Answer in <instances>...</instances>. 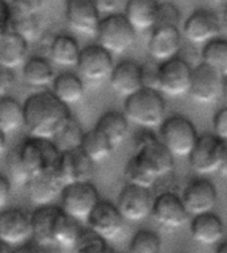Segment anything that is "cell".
Returning <instances> with one entry per match:
<instances>
[{"instance_id":"cell-1","label":"cell","mask_w":227,"mask_h":253,"mask_svg":"<svg viewBox=\"0 0 227 253\" xmlns=\"http://www.w3.org/2000/svg\"><path fill=\"white\" fill-rule=\"evenodd\" d=\"M70 117L69 108L51 91H36L23 104V127L32 138L52 141Z\"/></svg>"},{"instance_id":"cell-2","label":"cell","mask_w":227,"mask_h":253,"mask_svg":"<svg viewBox=\"0 0 227 253\" xmlns=\"http://www.w3.org/2000/svg\"><path fill=\"white\" fill-rule=\"evenodd\" d=\"M122 113L129 122L145 129H153L165 120L166 102L157 89L144 86L126 97Z\"/></svg>"},{"instance_id":"cell-3","label":"cell","mask_w":227,"mask_h":253,"mask_svg":"<svg viewBox=\"0 0 227 253\" xmlns=\"http://www.w3.org/2000/svg\"><path fill=\"white\" fill-rule=\"evenodd\" d=\"M189 163L199 175L218 172L222 176L227 174V145L214 134L198 135L194 147L189 154Z\"/></svg>"},{"instance_id":"cell-4","label":"cell","mask_w":227,"mask_h":253,"mask_svg":"<svg viewBox=\"0 0 227 253\" xmlns=\"http://www.w3.org/2000/svg\"><path fill=\"white\" fill-rule=\"evenodd\" d=\"M160 127V142L165 146L173 158L189 157L195 142L198 139V133L194 124L189 118L181 114L165 117Z\"/></svg>"},{"instance_id":"cell-5","label":"cell","mask_w":227,"mask_h":253,"mask_svg":"<svg viewBox=\"0 0 227 253\" xmlns=\"http://www.w3.org/2000/svg\"><path fill=\"white\" fill-rule=\"evenodd\" d=\"M133 158L156 179L166 176L174 169L173 155L154 134L149 131H142L136 137V154Z\"/></svg>"},{"instance_id":"cell-6","label":"cell","mask_w":227,"mask_h":253,"mask_svg":"<svg viewBox=\"0 0 227 253\" xmlns=\"http://www.w3.org/2000/svg\"><path fill=\"white\" fill-rule=\"evenodd\" d=\"M136 31L122 13H113L100 20L96 38L97 45L111 54H122L136 42Z\"/></svg>"},{"instance_id":"cell-7","label":"cell","mask_w":227,"mask_h":253,"mask_svg":"<svg viewBox=\"0 0 227 253\" xmlns=\"http://www.w3.org/2000/svg\"><path fill=\"white\" fill-rule=\"evenodd\" d=\"M191 67L181 57H173L161 62L154 73V85L160 93L169 97L189 94Z\"/></svg>"},{"instance_id":"cell-8","label":"cell","mask_w":227,"mask_h":253,"mask_svg":"<svg viewBox=\"0 0 227 253\" xmlns=\"http://www.w3.org/2000/svg\"><path fill=\"white\" fill-rule=\"evenodd\" d=\"M61 211L77 221H85L100 202L99 191L91 182H81L62 187Z\"/></svg>"},{"instance_id":"cell-9","label":"cell","mask_w":227,"mask_h":253,"mask_svg":"<svg viewBox=\"0 0 227 253\" xmlns=\"http://www.w3.org/2000/svg\"><path fill=\"white\" fill-rule=\"evenodd\" d=\"M19 147L23 162L31 176L51 172L57 165L60 151L51 139L31 137Z\"/></svg>"},{"instance_id":"cell-10","label":"cell","mask_w":227,"mask_h":253,"mask_svg":"<svg viewBox=\"0 0 227 253\" xmlns=\"http://www.w3.org/2000/svg\"><path fill=\"white\" fill-rule=\"evenodd\" d=\"M225 77L218 71L199 64L191 71L189 94L198 104H213L222 94Z\"/></svg>"},{"instance_id":"cell-11","label":"cell","mask_w":227,"mask_h":253,"mask_svg":"<svg viewBox=\"0 0 227 253\" xmlns=\"http://www.w3.org/2000/svg\"><path fill=\"white\" fill-rule=\"evenodd\" d=\"M113 67L114 64L112 54L97 44L85 46L80 50L79 61L76 64L80 79L89 83H99L108 79Z\"/></svg>"},{"instance_id":"cell-12","label":"cell","mask_w":227,"mask_h":253,"mask_svg":"<svg viewBox=\"0 0 227 253\" xmlns=\"http://www.w3.org/2000/svg\"><path fill=\"white\" fill-rule=\"evenodd\" d=\"M150 215L164 228L177 229L187 223L189 213L182 203L181 196L174 192H162L153 199Z\"/></svg>"},{"instance_id":"cell-13","label":"cell","mask_w":227,"mask_h":253,"mask_svg":"<svg viewBox=\"0 0 227 253\" xmlns=\"http://www.w3.org/2000/svg\"><path fill=\"white\" fill-rule=\"evenodd\" d=\"M85 221L92 232L105 241H109L114 240L122 232L125 220L117 210L116 204L108 200H100Z\"/></svg>"},{"instance_id":"cell-14","label":"cell","mask_w":227,"mask_h":253,"mask_svg":"<svg viewBox=\"0 0 227 253\" xmlns=\"http://www.w3.org/2000/svg\"><path fill=\"white\" fill-rule=\"evenodd\" d=\"M221 32V19L207 8L195 9L183 24V35L193 44H206L218 38Z\"/></svg>"},{"instance_id":"cell-15","label":"cell","mask_w":227,"mask_h":253,"mask_svg":"<svg viewBox=\"0 0 227 253\" xmlns=\"http://www.w3.org/2000/svg\"><path fill=\"white\" fill-rule=\"evenodd\" d=\"M93 163L80 149L60 153L57 165L55 167L56 178L62 187L73 183L89 182Z\"/></svg>"},{"instance_id":"cell-16","label":"cell","mask_w":227,"mask_h":253,"mask_svg":"<svg viewBox=\"0 0 227 253\" xmlns=\"http://www.w3.org/2000/svg\"><path fill=\"white\" fill-rule=\"evenodd\" d=\"M153 198L148 188L137 186H126L117 196L116 207L124 220L141 221L150 215Z\"/></svg>"},{"instance_id":"cell-17","label":"cell","mask_w":227,"mask_h":253,"mask_svg":"<svg viewBox=\"0 0 227 253\" xmlns=\"http://www.w3.org/2000/svg\"><path fill=\"white\" fill-rule=\"evenodd\" d=\"M218 199L217 188L206 178H195L187 183L181 200L189 215L197 216L211 212Z\"/></svg>"},{"instance_id":"cell-18","label":"cell","mask_w":227,"mask_h":253,"mask_svg":"<svg viewBox=\"0 0 227 253\" xmlns=\"http://www.w3.org/2000/svg\"><path fill=\"white\" fill-rule=\"evenodd\" d=\"M31 237V217L20 208H8L0 212V241L9 245H21Z\"/></svg>"},{"instance_id":"cell-19","label":"cell","mask_w":227,"mask_h":253,"mask_svg":"<svg viewBox=\"0 0 227 253\" xmlns=\"http://www.w3.org/2000/svg\"><path fill=\"white\" fill-rule=\"evenodd\" d=\"M109 80L113 90L129 97L145 86V71L138 62L124 60L113 67Z\"/></svg>"},{"instance_id":"cell-20","label":"cell","mask_w":227,"mask_h":253,"mask_svg":"<svg viewBox=\"0 0 227 253\" xmlns=\"http://www.w3.org/2000/svg\"><path fill=\"white\" fill-rule=\"evenodd\" d=\"M65 17L74 31L87 36H96L101 20L93 0H66Z\"/></svg>"},{"instance_id":"cell-21","label":"cell","mask_w":227,"mask_h":253,"mask_svg":"<svg viewBox=\"0 0 227 253\" xmlns=\"http://www.w3.org/2000/svg\"><path fill=\"white\" fill-rule=\"evenodd\" d=\"M182 46L179 29L175 27H156L149 40V53L160 62L177 57Z\"/></svg>"},{"instance_id":"cell-22","label":"cell","mask_w":227,"mask_h":253,"mask_svg":"<svg viewBox=\"0 0 227 253\" xmlns=\"http://www.w3.org/2000/svg\"><path fill=\"white\" fill-rule=\"evenodd\" d=\"M191 237L202 245H215L222 243L225 224L214 212H206L193 217L190 223Z\"/></svg>"},{"instance_id":"cell-23","label":"cell","mask_w":227,"mask_h":253,"mask_svg":"<svg viewBox=\"0 0 227 253\" xmlns=\"http://www.w3.org/2000/svg\"><path fill=\"white\" fill-rule=\"evenodd\" d=\"M25 187L28 190L29 199L37 207L51 206L62 190V186L56 178L55 170L31 176Z\"/></svg>"},{"instance_id":"cell-24","label":"cell","mask_w":227,"mask_h":253,"mask_svg":"<svg viewBox=\"0 0 227 253\" xmlns=\"http://www.w3.org/2000/svg\"><path fill=\"white\" fill-rule=\"evenodd\" d=\"M158 0H128L122 13L136 32L153 29L157 17Z\"/></svg>"},{"instance_id":"cell-25","label":"cell","mask_w":227,"mask_h":253,"mask_svg":"<svg viewBox=\"0 0 227 253\" xmlns=\"http://www.w3.org/2000/svg\"><path fill=\"white\" fill-rule=\"evenodd\" d=\"M61 211L56 206H43L35 210L31 217V236H33L39 247H51L52 241V229L55 220Z\"/></svg>"},{"instance_id":"cell-26","label":"cell","mask_w":227,"mask_h":253,"mask_svg":"<svg viewBox=\"0 0 227 253\" xmlns=\"http://www.w3.org/2000/svg\"><path fill=\"white\" fill-rule=\"evenodd\" d=\"M28 56V42L7 31L0 39V67L13 71L23 65Z\"/></svg>"},{"instance_id":"cell-27","label":"cell","mask_w":227,"mask_h":253,"mask_svg":"<svg viewBox=\"0 0 227 253\" xmlns=\"http://www.w3.org/2000/svg\"><path fill=\"white\" fill-rule=\"evenodd\" d=\"M84 81L73 72H62L55 76L52 81V94L65 106L79 102L84 96Z\"/></svg>"},{"instance_id":"cell-28","label":"cell","mask_w":227,"mask_h":253,"mask_svg":"<svg viewBox=\"0 0 227 253\" xmlns=\"http://www.w3.org/2000/svg\"><path fill=\"white\" fill-rule=\"evenodd\" d=\"M96 130L107 137V139L112 143L113 147L121 145L128 137L129 133V121L121 112H108L100 117L95 126Z\"/></svg>"},{"instance_id":"cell-29","label":"cell","mask_w":227,"mask_h":253,"mask_svg":"<svg viewBox=\"0 0 227 253\" xmlns=\"http://www.w3.org/2000/svg\"><path fill=\"white\" fill-rule=\"evenodd\" d=\"M79 42L72 36L68 35H58L50 42V54L52 61L57 65L66 68L76 67L80 56Z\"/></svg>"},{"instance_id":"cell-30","label":"cell","mask_w":227,"mask_h":253,"mask_svg":"<svg viewBox=\"0 0 227 253\" xmlns=\"http://www.w3.org/2000/svg\"><path fill=\"white\" fill-rule=\"evenodd\" d=\"M23 79L29 86H46L54 81V68L47 58L35 56V57L25 60L23 64Z\"/></svg>"},{"instance_id":"cell-31","label":"cell","mask_w":227,"mask_h":253,"mask_svg":"<svg viewBox=\"0 0 227 253\" xmlns=\"http://www.w3.org/2000/svg\"><path fill=\"white\" fill-rule=\"evenodd\" d=\"M81 231L83 229L80 228L77 220L72 219L70 216L60 211L52 229V241L54 244L64 249H73Z\"/></svg>"},{"instance_id":"cell-32","label":"cell","mask_w":227,"mask_h":253,"mask_svg":"<svg viewBox=\"0 0 227 253\" xmlns=\"http://www.w3.org/2000/svg\"><path fill=\"white\" fill-rule=\"evenodd\" d=\"M113 149L114 147L108 141L107 137L96 129L84 133L81 145H80V150L85 154V157L92 163H100L105 161L111 155Z\"/></svg>"},{"instance_id":"cell-33","label":"cell","mask_w":227,"mask_h":253,"mask_svg":"<svg viewBox=\"0 0 227 253\" xmlns=\"http://www.w3.org/2000/svg\"><path fill=\"white\" fill-rule=\"evenodd\" d=\"M23 127V105L8 96L0 97V130L7 135Z\"/></svg>"},{"instance_id":"cell-34","label":"cell","mask_w":227,"mask_h":253,"mask_svg":"<svg viewBox=\"0 0 227 253\" xmlns=\"http://www.w3.org/2000/svg\"><path fill=\"white\" fill-rule=\"evenodd\" d=\"M202 64L218 71L223 77L227 75V42L225 39H214L206 42L201 52Z\"/></svg>"},{"instance_id":"cell-35","label":"cell","mask_w":227,"mask_h":253,"mask_svg":"<svg viewBox=\"0 0 227 253\" xmlns=\"http://www.w3.org/2000/svg\"><path fill=\"white\" fill-rule=\"evenodd\" d=\"M83 135L84 131L80 124L74 120L73 117H70L61 129L58 130V133L55 135L52 142L60 153H65V151H70V150L80 149Z\"/></svg>"},{"instance_id":"cell-36","label":"cell","mask_w":227,"mask_h":253,"mask_svg":"<svg viewBox=\"0 0 227 253\" xmlns=\"http://www.w3.org/2000/svg\"><path fill=\"white\" fill-rule=\"evenodd\" d=\"M5 166H7L9 183H12L15 186H25L31 179V174L23 162L19 146L8 151L7 157H5Z\"/></svg>"},{"instance_id":"cell-37","label":"cell","mask_w":227,"mask_h":253,"mask_svg":"<svg viewBox=\"0 0 227 253\" xmlns=\"http://www.w3.org/2000/svg\"><path fill=\"white\" fill-rule=\"evenodd\" d=\"M129 253H162L161 237L150 229H140L129 243Z\"/></svg>"},{"instance_id":"cell-38","label":"cell","mask_w":227,"mask_h":253,"mask_svg":"<svg viewBox=\"0 0 227 253\" xmlns=\"http://www.w3.org/2000/svg\"><path fill=\"white\" fill-rule=\"evenodd\" d=\"M8 31L20 36L24 42H35L40 35V23L37 16H19L11 15L8 21Z\"/></svg>"},{"instance_id":"cell-39","label":"cell","mask_w":227,"mask_h":253,"mask_svg":"<svg viewBox=\"0 0 227 253\" xmlns=\"http://www.w3.org/2000/svg\"><path fill=\"white\" fill-rule=\"evenodd\" d=\"M124 178L126 180V184L142 187V188H148V190H150V187H153L157 180L153 175H150L148 171L144 170L133 157L125 165Z\"/></svg>"},{"instance_id":"cell-40","label":"cell","mask_w":227,"mask_h":253,"mask_svg":"<svg viewBox=\"0 0 227 253\" xmlns=\"http://www.w3.org/2000/svg\"><path fill=\"white\" fill-rule=\"evenodd\" d=\"M73 249L76 253H113L108 248L107 241L92 232L91 229L81 231Z\"/></svg>"},{"instance_id":"cell-41","label":"cell","mask_w":227,"mask_h":253,"mask_svg":"<svg viewBox=\"0 0 227 253\" xmlns=\"http://www.w3.org/2000/svg\"><path fill=\"white\" fill-rule=\"evenodd\" d=\"M181 21V12L177 5L173 3H160L158 4L157 17H156V27H175L178 28Z\"/></svg>"},{"instance_id":"cell-42","label":"cell","mask_w":227,"mask_h":253,"mask_svg":"<svg viewBox=\"0 0 227 253\" xmlns=\"http://www.w3.org/2000/svg\"><path fill=\"white\" fill-rule=\"evenodd\" d=\"M12 11L19 16H37L43 7V0H11Z\"/></svg>"},{"instance_id":"cell-43","label":"cell","mask_w":227,"mask_h":253,"mask_svg":"<svg viewBox=\"0 0 227 253\" xmlns=\"http://www.w3.org/2000/svg\"><path fill=\"white\" fill-rule=\"evenodd\" d=\"M214 135L221 138L222 141H227V109L222 108L215 113L213 118Z\"/></svg>"},{"instance_id":"cell-44","label":"cell","mask_w":227,"mask_h":253,"mask_svg":"<svg viewBox=\"0 0 227 253\" xmlns=\"http://www.w3.org/2000/svg\"><path fill=\"white\" fill-rule=\"evenodd\" d=\"M122 0H93L95 7L100 15H113L120 9Z\"/></svg>"},{"instance_id":"cell-45","label":"cell","mask_w":227,"mask_h":253,"mask_svg":"<svg viewBox=\"0 0 227 253\" xmlns=\"http://www.w3.org/2000/svg\"><path fill=\"white\" fill-rule=\"evenodd\" d=\"M13 83H15L13 71L0 67V97L7 96V93L12 87Z\"/></svg>"},{"instance_id":"cell-46","label":"cell","mask_w":227,"mask_h":253,"mask_svg":"<svg viewBox=\"0 0 227 253\" xmlns=\"http://www.w3.org/2000/svg\"><path fill=\"white\" fill-rule=\"evenodd\" d=\"M9 194H11V183L7 176L0 174V208H3L7 204Z\"/></svg>"},{"instance_id":"cell-47","label":"cell","mask_w":227,"mask_h":253,"mask_svg":"<svg viewBox=\"0 0 227 253\" xmlns=\"http://www.w3.org/2000/svg\"><path fill=\"white\" fill-rule=\"evenodd\" d=\"M11 8L5 0H0V24L8 25V21L11 19Z\"/></svg>"},{"instance_id":"cell-48","label":"cell","mask_w":227,"mask_h":253,"mask_svg":"<svg viewBox=\"0 0 227 253\" xmlns=\"http://www.w3.org/2000/svg\"><path fill=\"white\" fill-rule=\"evenodd\" d=\"M11 253H40L37 251L35 247L32 245H25V244H21V245H17L16 248L11 251Z\"/></svg>"},{"instance_id":"cell-49","label":"cell","mask_w":227,"mask_h":253,"mask_svg":"<svg viewBox=\"0 0 227 253\" xmlns=\"http://www.w3.org/2000/svg\"><path fill=\"white\" fill-rule=\"evenodd\" d=\"M5 147H7V135L0 130V155L4 153Z\"/></svg>"},{"instance_id":"cell-50","label":"cell","mask_w":227,"mask_h":253,"mask_svg":"<svg viewBox=\"0 0 227 253\" xmlns=\"http://www.w3.org/2000/svg\"><path fill=\"white\" fill-rule=\"evenodd\" d=\"M215 253H227V243L226 241H222L219 243L218 248H217V252Z\"/></svg>"},{"instance_id":"cell-51","label":"cell","mask_w":227,"mask_h":253,"mask_svg":"<svg viewBox=\"0 0 227 253\" xmlns=\"http://www.w3.org/2000/svg\"><path fill=\"white\" fill-rule=\"evenodd\" d=\"M0 253H11V249L7 244H4L3 241H0Z\"/></svg>"},{"instance_id":"cell-52","label":"cell","mask_w":227,"mask_h":253,"mask_svg":"<svg viewBox=\"0 0 227 253\" xmlns=\"http://www.w3.org/2000/svg\"><path fill=\"white\" fill-rule=\"evenodd\" d=\"M8 31V25L5 24H0V39L3 38L5 35V32Z\"/></svg>"},{"instance_id":"cell-53","label":"cell","mask_w":227,"mask_h":253,"mask_svg":"<svg viewBox=\"0 0 227 253\" xmlns=\"http://www.w3.org/2000/svg\"><path fill=\"white\" fill-rule=\"evenodd\" d=\"M213 1H225V0H213Z\"/></svg>"}]
</instances>
